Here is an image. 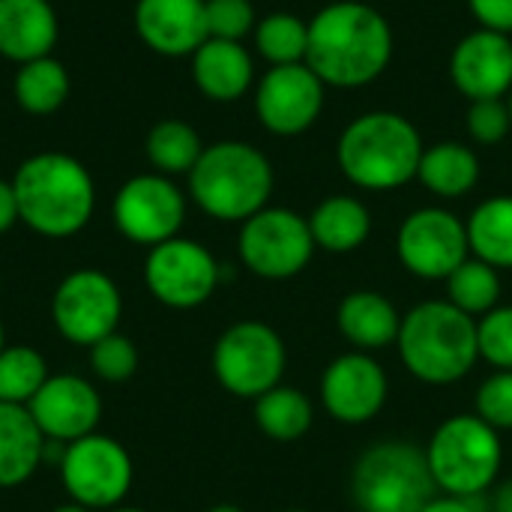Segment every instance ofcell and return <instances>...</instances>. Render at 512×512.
Here are the masks:
<instances>
[{
    "mask_svg": "<svg viewBox=\"0 0 512 512\" xmlns=\"http://www.w3.org/2000/svg\"><path fill=\"white\" fill-rule=\"evenodd\" d=\"M453 87L468 99H504L512 90V39L495 30L462 36L450 54Z\"/></svg>",
    "mask_w": 512,
    "mask_h": 512,
    "instance_id": "ac0fdd59",
    "label": "cell"
},
{
    "mask_svg": "<svg viewBox=\"0 0 512 512\" xmlns=\"http://www.w3.org/2000/svg\"><path fill=\"white\" fill-rule=\"evenodd\" d=\"M51 512H93L90 507H81V504H63V507H57V510H51Z\"/></svg>",
    "mask_w": 512,
    "mask_h": 512,
    "instance_id": "b9f144b4",
    "label": "cell"
},
{
    "mask_svg": "<svg viewBox=\"0 0 512 512\" xmlns=\"http://www.w3.org/2000/svg\"><path fill=\"white\" fill-rule=\"evenodd\" d=\"M417 180L438 198H462L480 183V159L459 141H441L423 150Z\"/></svg>",
    "mask_w": 512,
    "mask_h": 512,
    "instance_id": "d4e9b609",
    "label": "cell"
},
{
    "mask_svg": "<svg viewBox=\"0 0 512 512\" xmlns=\"http://www.w3.org/2000/svg\"><path fill=\"white\" fill-rule=\"evenodd\" d=\"M447 294H450V303L462 309L465 315L471 318L489 315L492 309H498V300H501V276L486 261L468 258L450 273Z\"/></svg>",
    "mask_w": 512,
    "mask_h": 512,
    "instance_id": "4dcf8cb0",
    "label": "cell"
},
{
    "mask_svg": "<svg viewBox=\"0 0 512 512\" xmlns=\"http://www.w3.org/2000/svg\"><path fill=\"white\" fill-rule=\"evenodd\" d=\"M339 333L357 348V351H381L396 342L402 315L396 306L378 294V291H354L339 303L336 312Z\"/></svg>",
    "mask_w": 512,
    "mask_h": 512,
    "instance_id": "7402d4cb",
    "label": "cell"
},
{
    "mask_svg": "<svg viewBox=\"0 0 512 512\" xmlns=\"http://www.w3.org/2000/svg\"><path fill=\"white\" fill-rule=\"evenodd\" d=\"M435 489L426 450L408 441L369 447L351 474V498L360 512H423Z\"/></svg>",
    "mask_w": 512,
    "mask_h": 512,
    "instance_id": "8992f818",
    "label": "cell"
},
{
    "mask_svg": "<svg viewBox=\"0 0 512 512\" xmlns=\"http://www.w3.org/2000/svg\"><path fill=\"white\" fill-rule=\"evenodd\" d=\"M468 228V246L471 255L486 261L495 270L512 267V195H495L483 201L471 219Z\"/></svg>",
    "mask_w": 512,
    "mask_h": 512,
    "instance_id": "484cf974",
    "label": "cell"
},
{
    "mask_svg": "<svg viewBox=\"0 0 512 512\" xmlns=\"http://www.w3.org/2000/svg\"><path fill=\"white\" fill-rule=\"evenodd\" d=\"M189 195L219 222H246L273 195V165L246 141H219L189 171Z\"/></svg>",
    "mask_w": 512,
    "mask_h": 512,
    "instance_id": "5b68a950",
    "label": "cell"
},
{
    "mask_svg": "<svg viewBox=\"0 0 512 512\" xmlns=\"http://www.w3.org/2000/svg\"><path fill=\"white\" fill-rule=\"evenodd\" d=\"M282 512H306V510H282Z\"/></svg>",
    "mask_w": 512,
    "mask_h": 512,
    "instance_id": "7dc6e473",
    "label": "cell"
},
{
    "mask_svg": "<svg viewBox=\"0 0 512 512\" xmlns=\"http://www.w3.org/2000/svg\"><path fill=\"white\" fill-rule=\"evenodd\" d=\"M405 369L423 384H456L480 360L477 321L450 300L414 306L396 336Z\"/></svg>",
    "mask_w": 512,
    "mask_h": 512,
    "instance_id": "277c9868",
    "label": "cell"
},
{
    "mask_svg": "<svg viewBox=\"0 0 512 512\" xmlns=\"http://www.w3.org/2000/svg\"><path fill=\"white\" fill-rule=\"evenodd\" d=\"M501 459L504 447L498 429L483 423L477 414H456L444 420L426 447L435 486L456 498L483 495L498 480Z\"/></svg>",
    "mask_w": 512,
    "mask_h": 512,
    "instance_id": "52a82bcc",
    "label": "cell"
},
{
    "mask_svg": "<svg viewBox=\"0 0 512 512\" xmlns=\"http://www.w3.org/2000/svg\"><path fill=\"white\" fill-rule=\"evenodd\" d=\"M45 456V435L27 405L0 402V489L21 486Z\"/></svg>",
    "mask_w": 512,
    "mask_h": 512,
    "instance_id": "603a6c76",
    "label": "cell"
},
{
    "mask_svg": "<svg viewBox=\"0 0 512 512\" xmlns=\"http://www.w3.org/2000/svg\"><path fill=\"white\" fill-rule=\"evenodd\" d=\"M285 363V342L264 321H240L228 327L213 348V372L219 384L240 399H258L279 387Z\"/></svg>",
    "mask_w": 512,
    "mask_h": 512,
    "instance_id": "ba28073f",
    "label": "cell"
},
{
    "mask_svg": "<svg viewBox=\"0 0 512 512\" xmlns=\"http://www.w3.org/2000/svg\"><path fill=\"white\" fill-rule=\"evenodd\" d=\"M39 432L54 444H72L96 432L102 399L90 381L78 375H51L27 405Z\"/></svg>",
    "mask_w": 512,
    "mask_h": 512,
    "instance_id": "e0dca14e",
    "label": "cell"
},
{
    "mask_svg": "<svg viewBox=\"0 0 512 512\" xmlns=\"http://www.w3.org/2000/svg\"><path fill=\"white\" fill-rule=\"evenodd\" d=\"M18 222V201H15V189L12 180H0V234H6L12 225Z\"/></svg>",
    "mask_w": 512,
    "mask_h": 512,
    "instance_id": "ab89813d",
    "label": "cell"
},
{
    "mask_svg": "<svg viewBox=\"0 0 512 512\" xmlns=\"http://www.w3.org/2000/svg\"><path fill=\"white\" fill-rule=\"evenodd\" d=\"M321 402L336 423L363 426L375 420L387 402V375L366 351L336 357L321 378Z\"/></svg>",
    "mask_w": 512,
    "mask_h": 512,
    "instance_id": "2e32d148",
    "label": "cell"
},
{
    "mask_svg": "<svg viewBox=\"0 0 512 512\" xmlns=\"http://www.w3.org/2000/svg\"><path fill=\"white\" fill-rule=\"evenodd\" d=\"M390 60L393 27L375 6L336 0L312 15L306 66L327 87H366L387 72Z\"/></svg>",
    "mask_w": 512,
    "mask_h": 512,
    "instance_id": "6da1fadb",
    "label": "cell"
},
{
    "mask_svg": "<svg viewBox=\"0 0 512 512\" xmlns=\"http://www.w3.org/2000/svg\"><path fill=\"white\" fill-rule=\"evenodd\" d=\"M57 12L48 0H0V54L12 63L48 57L57 45Z\"/></svg>",
    "mask_w": 512,
    "mask_h": 512,
    "instance_id": "ffe728a7",
    "label": "cell"
},
{
    "mask_svg": "<svg viewBox=\"0 0 512 512\" xmlns=\"http://www.w3.org/2000/svg\"><path fill=\"white\" fill-rule=\"evenodd\" d=\"M18 219L42 237L78 234L96 207L90 171L69 153H36L24 159L12 177Z\"/></svg>",
    "mask_w": 512,
    "mask_h": 512,
    "instance_id": "7a4b0ae2",
    "label": "cell"
},
{
    "mask_svg": "<svg viewBox=\"0 0 512 512\" xmlns=\"http://www.w3.org/2000/svg\"><path fill=\"white\" fill-rule=\"evenodd\" d=\"M309 231H312L315 246H321L324 252L348 255L369 240L372 213L354 195H330L312 210Z\"/></svg>",
    "mask_w": 512,
    "mask_h": 512,
    "instance_id": "cb8c5ba5",
    "label": "cell"
},
{
    "mask_svg": "<svg viewBox=\"0 0 512 512\" xmlns=\"http://www.w3.org/2000/svg\"><path fill=\"white\" fill-rule=\"evenodd\" d=\"M195 87L213 102H237L255 81V63L243 42L207 39L192 54Z\"/></svg>",
    "mask_w": 512,
    "mask_h": 512,
    "instance_id": "44dd1931",
    "label": "cell"
},
{
    "mask_svg": "<svg viewBox=\"0 0 512 512\" xmlns=\"http://www.w3.org/2000/svg\"><path fill=\"white\" fill-rule=\"evenodd\" d=\"M423 512H483V495L477 498H456V495H441L432 498Z\"/></svg>",
    "mask_w": 512,
    "mask_h": 512,
    "instance_id": "f35d334b",
    "label": "cell"
},
{
    "mask_svg": "<svg viewBox=\"0 0 512 512\" xmlns=\"http://www.w3.org/2000/svg\"><path fill=\"white\" fill-rule=\"evenodd\" d=\"M255 48L270 66L306 63L309 21L294 12H270L255 24Z\"/></svg>",
    "mask_w": 512,
    "mask_h": 512,
    "instance_id": "f546056e",
    "label": "cell"
},
{
    "mask_svg": "<svg viewBox=\"0 0 512 512\" xmlns=\"http://www.w3.org/2000/svg\"><path fill=\"white\" fill-rule=\"evenodd\" d=\"M60 480L75 504L111 510L129 495L132 459L114 438L93 432L66 444L60 456Z\"/></svg>",
    "mask_w": 512,
    "mask_h": 512,
    "instance_id": "30bf717a",
    "label": "cell"
},
{
    "mask_svg": "<svg viewBox=\"0 0 512 512\" xmlns=\"http://www.w3.org/2000/svg\"><path fill=\"white\" fill-rule=\"evenodd\" d=\"M144 282L159 303L171 309H195L213 297L222 282V267L207 246L186 237H171L150 249Z\"/></svg>",
    "mask_w": 512,
    "mask_h": 512,
    "instance_id": "8fae6325",
    "label": "cell"
},
{
    "mask_svg": "<svg viewBox=\"0 0 512 512\" xmlns=\"http://www.w3.org/2000/svg\"><path fill=\"white\" fill-rule=\"evenodd\" d=\"M204 15L210 39L243 42V36H249L258 24L255 6L249 0H204Z\"/></svg>",
    "mask_w": 512,
    "mask_h": 512,
    "instance_id": "e575fe53",
    "label": "cell"
},
{
    "mask_svg": "<svg viewBox=\"0 0 512 512\" xmlns=\"http://www.w3.org/2000/svg\"><path fill=\"white\" fill-rule=\"evenodd\" d=\"M512 120L504 99H480L471 102L468 108V135L483 144V147H495L510 135Z\"/></svg>",
    "mask_w": 512,
    "mask_h": 512,
    "instance_id": "d590c367",
    "label": "cell"
},
{
    "mask_svg": "<svg viewBox=\"0 0 512 512\" xmlns=\"http://www.w3.org/2000/svg\"><path fill=\"white\" fill-rule=\"evenodd\" d=\"M123 312V297L114 279L102 270L69 273L51 300V315L63 339L75 345H96L99 339L117 333Z\"/></svg>",
    "mask_w": 512,
    "mask_h": 512,
    "instance_id": "7c38bea8",
    "label": "cell"
},
{
    "mask_svg": "<svg viewBox=\"0 0 512 512\" xmlns=\"http://www.w3.org/2000/svg\"><path fill=\"white\" fill-rule=\"evenodd\" d=\"M114 512H144V510H132V507H120V510H114Z\"/></svg>",
    "mask_w": 512,
    "mask_h": 512,
    "instance_id": "f6af8a7d",
    "label": "cell"
},
{
    "mask_svg": "<svg viewBox=\"0 0 512 512\" xmlns=\"http://www.w3.org/2000/svg\"><path fill=\"white\" fill-rule=\"evenodd\" d=\"M423 150V135L405 114L366 111L342 129L336 165L360 189L393 192L417 177Z\"/></svg>",
    "mask_w": 512,
    "mask_h": 512,
    "instance_id": "3957f363",
    "label": "cell"
},
{
    "mask_svg": "<svg viewBox=\"0 0 512 512\" xmlns=\"http://www.w3.org/2000/svg\"><path fill=\"white\" fill-rule=\"evenodd\" d=\"M117 231L141 246H159L177 237L186 219V198L177 183L165 174H138L126 180L114 198Z\"/></svg>",
    "mask_w": 512,
    "mask_h": 512,
    "instance_id": "5bb4252c",
    "label": "cell"
},
{
    "mask_svg": "<svg viewBox=\"0 0 512 512\" xmlns=\"http://www.w3.org/2000/svg\"><path fill=\"white\" fill-rule=\"evenodd\" d=\"M48 378V363L36 348L12 345L0 351V402L30 405Z\"/></svg>",
    "mask_w": 512,
    "mask_h": 512,
    "instance_id": "1f68e13d",
    "label": "cell"
},
{
    "mask_svg": "<svg viewBox=\"0 0 512 512\" xmlns=\"http://www.w3.org/2000/svg\"><path fill=\"white\" fill-rule=\"evenodd\" d=\"M312 402L306 399V393L294 390V387H273L270 393L255 399V423L258 429L273 438V441H297L309 432L312 426Z\"/></svg>",
    "mask_w": 512,
    "mask_h": 512,
    "instance_id": "83f0119b",
    "label": "cell"
},
{
    "mask_svg": "<svg viewBox=\"0 0 512 512\" xmlns=\"http://www.w3.org/2000/svg\"><path fill=\"white\" fill-rule=\"evenodd\" d=\"M477 417L492 429H512V372H495L480 384Z\"/></svg>",
    "mask_w": 512,
    "mask_h": 512,
    "instance_id": "8d00e7d4",
    "label": "cell"
},
{
    "mask_svg": "<svg viewBox=\"0 0 512 512\" xmlns=\"http://www.w3.org/2000/svg\"><path fill=\"white\" fill-rule=\"evenodd\" d=\"M240 261L261 279L282 282L306 270L315 252L309 219L288 207H264L249 216L237 237Z\"/></svg>",
    "mask_w": 512,
    "mask_h": 512,
    "instance_id": "9c48e42d",
    "label": "cell"
},
{
    "mask_svg": "<svg viewBox=\"0 0 512 512\" xmlns=\"http://www.w3.org/2000/svg\"><path fill=\"white\" fill-rule=\"evenodd\" d=\"M6 345H3V324H0V351H3Z\"/></svg>",
    "mask_w": 512,
    "mask_h": 512,
    "instance_id": "bcb514c9",
    "label": "cell"
},
{
    "mask_svg": "<svg viewBox=\"0 0 512 512\" xmlns=\"http://www.w3.org/2000/svg\"><path fill=\"white\" fill-rule=\"evenodd\" d=\"M147 159L156 168V174L174 177V174H189L195 168V162L204 153L201 135L195 132V126H189L186 120H159L147 141H144Z\"/></svg>",
    "mask_w": 512,
    "mask_h": 512,
    "instance_id": "f1b7e54d",
    "label": "cell"
},
{
    "mask_svg": "<svg viewBox=\"0 0 512 512\" xmlns=\"http://www.w3.org/2000/svg\"><path fill=\"white\" fill-rule=\"evenodd\" d=\"M468 6L480 21V27L504 36L512 33V0H468Z\"/></svg>",
    "mask_w": 512,
    "mask_h": 512,
    "instance_id": "74e56055",
    "label": "cell"
},
{
    "mask_svg": "<svg viewBox=\"0 0 512 512\" xmlns=\"http://www.w3.org/2000/svg\"><path fill=\"white\" fill-rule=\"evenodd\" d=\"M396 252L402 267L417 279H450V273L471 255L468 228L444 207H423L402 222Z\"/></svg>",
    "mask_w": 512,
    "mask_h": 512,
    "instance_id": "4fadbf2b",
    "label": "cell"
},
{
    "mask_svg": "<svg viewBox=\"0 0 512 512\" xmlns=\"http://www.w3.org/2000/svg\"><path fill=\"white\" fill-rule=\"evenodd\" d=\"M327 84L306 66H270L255 87V114L258 123L279 135L294 138L315 126L324 111Z\"/></svg>",
    "mask_w": 512,
    "mask_h": 512,
    "instance_id": "9a60e30c",
    "label": "cell"
},
{
    "mask_svg": "<svg viewBox=\"0 0 512 512\" xmlns=\"http://www.w3.org/2000/svg\"><path fill=\"white\" fill-rule=\"evenodd\" d=\"M504 102H507V111H510V120H512V90L504 96Z\"/></svg>",
    "mask_w": 512,
    "mask_h": 512,
    "instance_id": "ee69618b",
    "label": "cell"
},
{
    "mask_svg": "<svg viewBox=\"0 0 512 512\" xmlns=\"http://www.w3.org/2000/svg\"><path fill=\"white\" fill-rule=\"evenodd\" d=\"M207 512H243L240 507H234V504H219V507H213V510Z\"/></svg>",
    "mask_w": 512,
    "mask_h": 512,
    "instance_id": "7bdbcfd3",
    "label": "cell"
},
{
    "mask_svg": "<svg viewBox=\"0 0 512 512\" xmlns=\"http://www.w3.org/2000/svg\"><path fill=\"white\" fill-rule=\"evenodd\" d=\"M480 357L498 372H512V306H498L477 321Z\"/></svg>",
    "mask_w": 512,
    "mask_h": 512,
    "instance_id": "d6a6232c",
    "label": "cell"
},
{
    "mask_svg": "<svg viewBox=\"0 0 512 512\" xmlns=\"http://www.w3.org/2000/svg\"><path fill=\"white\" fill-rule=\"evenodd\" d=\"M135 30L162 57H192L210 39L204 0H138Z\"/></svg>",
    "mask_w": 512,
    "mask_h": 512,
    "instance_id": "d6986e66",
    "label": "cell"
},
{
    "mask_svg": "<svg viewBox=\"0 0 512 512\" xmlns=\"http://www.w3.org/2000/svg\"><path fill=\"white\" fill-rule=\"evenodd\" d=\"M15 102L36 117L54 114L69 99V72L57 57H39L30 63H21L12 81Z\"/></svg>",
    "mask_w": 512,
    "mask_h": 512,
    "instance_id": "4316f807",
    "label": "cell"
},
{
    "mask_svg": "<svg viewBox=\"0 0 512 512\" xmlns=\"http://www.w3.org/2000/svg\"><path fill=\"white\" fill-rule=\"evenodd\" d=\"M90 366L102 381L120 384V381L135 375L138 351H135L132 339H126L120 333H111V336L99 339L96 345H90Z\"/></svg>",
    "mask_w": 512,
    "mask_h": 512,
    "instance_id": "836d02e7",
    "label": "cell"
},
{
    "mask_svg": "<svg viewBox=\"0 0 512 512\" xmlns=\"http://www.w3.org/2000/svg\"><path fill=\"white\" fill-rule=\"evenodd\" d=\"M492 512H512V480L510 483H504V486L495 492V498H492Z\"/></svg>",
    "mask_w": 512,
    "mask_h": 512,
    "instance_id": "60d3db41",
    "label": "cell"
}]
</instances>
